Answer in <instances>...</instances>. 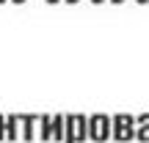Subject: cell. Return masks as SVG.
<instances>
[{"label":"cell","mask_w":149,"mask_h":143,"mask_svg":"<svg viewBox=\"0 0 149 143\" xmlns=\"http://www.w3.org/2000/svg\"><path fill=\"white\" fill-rule=\"evenodd\" d=\"M94 3H102V0H94Z\"/></svg>","instance_id":"obj_15"},{"label":"cell","mask_w":149,"mask_h":143,"mask_svg":"<svg viewBox=\"0 0 149 143\" xmlns=\"http://www.w3.org/2000/svg\"><path fill=\"white\" fill-rule=\"evenodd\" d=\"M135 140L149 143V113H141V116H135Z\"/></svg>","instance_id":"obj_4"},{"label":"cell","mask_w":149,"mask_h":143,"mask_svg":"<svg viewBox=\"0 0 149 143\" xmlns=\"http://www.w3.org/2000/svg\"><path fill=\"white\" fill-rule=\"evenodd\" d=\"M66 3H69V6H74V3H77V0H66Z\"/></svg>","instance_id":"obj_10"},{"label":"cell","mask_w":149,"mask_h":143,"mask_svg":"<svg viewBox=\"0 0 149 143\" xmlns=\"http://www.w3.org/2000/svg\"><path fill=\"white\" fill-rule=\"evenodd\" d=\"M53 140L64 143V116H53Z\"/></svg>","instance_id":"obj_8"},{"label":"cell","mask_w":149,"mask_h":143,"mask_svg":"<svg viewBox=\"0 0 149 143\" xmlns=\"http://www.w3.org/2000/svg\"><path fill=\"white\" fill-rule=\"evenodd\" d=\"M88 138V118L86 116H64V143H83Z\"/></svg>","instance_id":"obj_1"},{"label":"cell","mask_w":149,"mask_h":143,"mask_svg":"<svg viewBox=\"0 0 149 143\" xmlns=\"http://www.w3.org/2000/svg\"><path fill=\"white\" fill-rule=\"evenodd\" d=\"M0 140H6V116H0Z\"/></svg>","instance_id":"obj_9"},{"label":"cell","mask_w":149,"mask_h":143,"mask_svg":"<svg viewBox=\"0 0 149 143\" xmlns=\"http://www.w3.org/2000/svg\"><path fill=\"white\" fill-rule=\"evenodd\" d=\"M138 3H149V0H138Z\"/></svg>","instance_id":"obj_14"},{"label":"cell","mask_w":149,"mask_h":143,"mask_svg":"<svg viewBox=\"0 0 149 143\" xmlns=\"http://www.w3.org/2000/svg\"><path fill=\"white\" fill-rule=\"evenodd\" d=\"M42 124V140H53V116H39Z\"/></svg>","instance_id":"obj_7"},{"label":"cell","mask_w":149,"mask_h":143,"mask_svg":"<svg viewBox=\"0 0 149 143\" xmlns=\"http://www.w3.org/2000/svg\"><path fill=\"white\" fill-rule=\"evenodd\" d=\"M111 3H124V0H111Z\"/></svg>","instance_id":"obj_11"},{"label":"cell","mask_w":149,"mask_h":143,"mask_svg":"<svg viewBox=\"0 0 149 143\" xmlns=\"http://www.w3.org/2000/svg\"><path fill=\"white\" fill-rule=\"evenodd\" d=\"M17 118H19V124H22V140H25V143L36 140V135H33V127H36L39 116H17Z\"/></svg>","instance_id":"obj_5"},{"label":"cell","mask_w":149,"mask_h":143,"mask_svg":"<svg viewBox=\"0 0 149 143\" xmlns=\"http://www.w3.org/2000/svg\"><path fill=\"white\" fill-rule=\"evenodd\" d=\"M6 140H19V118L6 116Z\"/></svg>","instance_id":"obj_6"},{"label":"cell","mask_w":149,"mask_h":143,"mask_svg":"<svg viewBox=\"0 0 149 143\" xmlns=\"http://www.w3.org/2000/svg\"><path fill=\"white\" fill-rule=\"evenodd\" d=\"M14 3H25V0H14Z\"/></svg>","instance_id":"obj_12"},{"label":"cell","mask_w":149,"mask_h":143,"mask_svg":"<svg viewBox=\"0 0 149 143\" xmlns=\"http://www.w3.org/2000/svg\"><path fill=\"white\" fill-rule=\"evenodd\" d=\"M111 138L119 143L135 140V116H127V113H116L111 118Z\"/></svg>","instance_id":"obj_2"},{"label":"cell","mask_w":149,"mask_h":143,"mask_svg":"<svg viewBox=\"0 0 149 143\" xmlns=\"http://www.w3.org/2000/svg\"><path fill=\"white\" fill-rule=\"evenodd\" d=\"M108 138H111V116H105V113L88 116V140L105 143Z\"/></svg>","instance_id":"obj_3"},{"label":"cell","mask_w":149,"mask_h":143,"mask_svg":"<svg viewBox=\"0 0 149 143\" xmlns=\"http://www.w3.org/2000/svg\"><path fill=\"white\" fill-rule=\"evenodd\" d=\"M0 3H6V0H0Z\"/></svg>","instance_id":"obj_16"},{"label":"cell","mask_w":149,"mask_h":143,"mask_svg":"<svg viewBox=\"0 0 149 143\" xmlns=\"http://www.w3.org/2000/svg\"><path fill=\"white\" fill-rule=\"evenodd\" d=\"M47 3H58V0H47Z\"/></svg>","instance_id":"obj_13"}]
</instances>
